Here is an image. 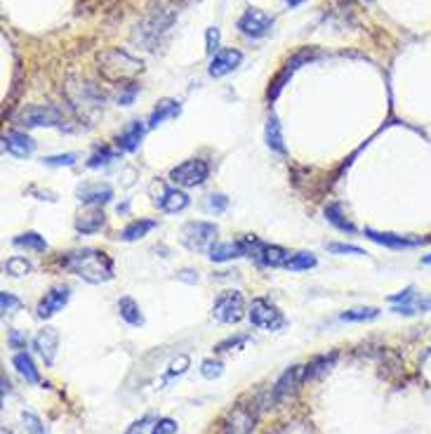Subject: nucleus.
<instances>
[{
  "label": "nucleus",
  "mask_w": 431,
  "mask_h": 434,
  "mask_svg": "<svg viewBox=\"0 0 431 434\" xmlns=\"http://www.w3.org/2000/svg\"><path fill=\"white\" fill-rule=\"evenodd\" d=\"M64 265L69 267L74 274H78L87 283H106L113 278V262L104 251H94V248H83V251L69 253L64 258Z\"/></svg>",
  "instance_id": "1"
},
{
  "label": "nucleus",
  "mask_w": 431,
  "mask_h": 434,
  "mask_svg": "<svg viewBox=\"0 0 431 434\" xmlns=\"http://www.w3.org/2000/svg\"><path fill=\"white\" fill-rule=\"evenodd\" d=\"M172 24H175V12L160 8L153 10L151 15H146L144 19L135 26L133 40L137 45H142L144 50H155L163 40V35L170 33Z\"/></svg>",
  "instance_id": "2"
},
{
  "label": "nucleus",
  "mask_w": 431,
  "mask_h": 434,
  "mask_svg": "<svg viewBox=\"0 0 431 434\" xmlns=\"http://www.w3.org/2000/svg\"><path fill=\"white\" fill-rule=\"evenodd\" d=\"M142 69H144V64L140 59L128 55L125 50H118V47L99 55V71H101V76L109 81H128V78H133L135 74H140Z\"/></svg>",
  "instance_id": "3"
},
{
  "label": "nucleus",
  "mask_w": 431,
  "mask_h": 434,
  "mask_svg": "<svg viewBox=\"0 0 431 434\" xmlns=\"http://www.w3.org/2000/svg\"><path fill=\"white\" fill-rule=\"evenodd\" d=\"M248 317H250V324L264 331H280L285 326L283 312H280L276 305H271L269 300H264V297H255V300L250 302Z\"/></svg>",
  "instance_id": "4"
},
{
  "label": "nucleus",
  "mask_w": 431,
  "mask_h": 434,
  "mask_svg": "<svg viewBox=\"0 0 431 434\" xmlns=\"http://www.w3.org/2000/svg\"><path fill=\"white\" fill-rule=\"evenodd\" d=\"M19 123L26 128H64V114L57 106L33 104L19 114Z\"/></svg>",
  "instance_id": "5"
},
{
  "label": "nucleus",
  "mask_w": 431,
  "mask_h": 434,
  "mask_svg": "<svg viewBox=\"0 0 431 434\" xmlns=\"http://www.w3.org/2000/svg\"><path fill=\"white\" fill-rule=\"evenodd\" d=\"M212 317L219 324H238L245 317V300L238 290H224L212 305Z\"/></svg>",
  "instance_id": "6"
},
{
  "label": "nucleus",
  "mask_w": 431,
  "mask_h": 434,
  "mask_svg": "<svg viewBox=\"0 0 431 434\" xmlns=\"http://www.w3.org/2000/svg\"><path fill=\"white\" fill-rule=\"evenodd\" d=\"M210 175V165L201 158H191L179 163L177 168L170 170V180L177 184V187H198L208 180Z\"/></svg>",
  "instance_id": "7"
},
{
  "label": "nucleus",
  "mask_w": 431,
  "mask_h": 434,
  "mask_svg": "<svg viewBox=\"0 0 431 434\" xmlns=\"http://www.w3.org/2000/svg\"><path fill=\"white\" fill-rule=\"evenodd\" d=\"M257 408L253 403H236L224 420V434H253L257 427Z\"/></svg>",
  "instance_id": "8"
},
{
  "label": "nucleus",
  "mask_w": 431,
  "mask_h": 434,
  "mask_svg": "<svg viewBox=\"0 0 431 434\" xmlns=\"http://www.w3.org/2000/svg\"><path fill=\"white\" fill-rule=\"evenodd\" d=\"M217 224L212 222H189L182 229V236L191 251H210V246L217 241Z\"/></svg>",
  "instance_id": "9"
},
{
  "label": "nucleus",
  "mask_w": 431,
  "mask_h": 434,
  "mask_svg": "<svg viewBox=\"0 0 431 434\" xmlns=\"http://www.w3.org/2000/svg\"><path fill=\"white\" fill-rule=\"evenodd\" d=\"M316 57H319V52H316V50H299V52H295V55H292L290 59H287L285 67L278 71V76L271 81V85H269V92H267L269 102L278 99V94H280V90H283V87H285V83L290 81V76L295 74V71H297L299 67H302V64H307V62H311V59H316Z\"/></svg>",
  "instance_id": "10"
},
{
  "label": "nucleus",
  "mask_w": 431,
  "mask_h": 434,
  "mask_svg": "<svg viewBox=\"0 0 431 434\" xmlns=\"http://www.w3.org/2000/svg\"><path fill=\"white\" fill-rule=\"evenodd\" d=\"M236 26H238V31H241L243 35H248V38H264V35L271 31L273 19L267 15L264 10L248 8L241 17H238Z\"/></svg>",
  "instance_id": "11"
},
{
  "label": "nucleus",
  "mask_w": 431,
  "mask_h": 434,
  "mask_svg": "<svg viewBox=\"0 0 431 434\" xmlns=\"http://www.w3.org/2000/svg\"><path fill=\"white\" fill-rule=\"evenodd\" d=\"M307 383V366H290L287 371L276 380V385L271 387V394H269V401L278 403L280 399H285L287 394H292L299 385Z\"/></svg>",
  "instance_id": "12"
},
{
  "label": "nucleus",
  "mask_w": 431,
  "mask_h": 434,
  "mask_svg": "<svg viewBox=\"0 0 431 434\" xmlns=\"http://www.w3.org/2000/svg\"><path fill=\"white\" fill-rule=\"evenodd\" d=\"M69 297H71L69 286H55V288H50L45 293L43 300L38 302V309H35L38 319H50V317H55L57 312H62V309L67 307Z\"/></svg>",
  "instance_id": "13"
},
{
  "label": "nucleus",
  "mask_w": 431,
  "mask_h": 434,
  "mask_svg": "<svg viewBox=\"0 0 431 434\" xmlns=\"http://www.w3.org/2000/svg\"><path fill=\"white\" fill-rule=\"evenodd\" d=\"M243 62V52L241 50H219L217 55L210 59V67H208V74L212 78H221V76L231 74L238 64Z\"/></svg>",
  "instance_id": "14"
},
{
  "label": "nucleus",
  "mask_w": 431,
  "mask_h": 434,
  "mask_svg": "<svg viewBox=\"0 0 431 434\" xmlns=\"http://www.w3.org/2000/svg\"><path fill=\"white\" fill-rule=\"evenodd\" d=\"M3 147H5V151L12 153L15 158H28V156H33V151H35V142L28 137L26 133H19V130H12V133L5 135Z\"/></svg>",
  "instance_id": "15"
},
{
  "label": "nucleus",
  "mask_w": 431,
  "mask_h": 434,
  "mask_svg": "<svg viewBox=\"0 0 431 434\" xmlns=\"http://www.w3.org/2000/svg\"><path fill=\"white\" fill-rule=\"evenodd\" d=\"M57 344H59V333L57 328H43L38 335L33 337V347L38 349V354L43 356V361L47 366L55 364V356H57Z\"/></svg>",
  "instance_id": "16"
},
{
  "label": "nucleus",
  "mask_w": 431,
  "mask_h": 434,
  "mask_svg": "<svg viewBox=\"0 0 431 434\" xmlns=\"http://www.w3.org/2000/svg\"><path fill=\"white\" fill-rule=\"evenodd\" d=\"M78 199L83 201V203L87 206H106L109 201L113 199V189L109 184H83V187H78Z\"/></svg>",
  "instance_id": "17"
},
{
  "label": "nucleus",
  "mask_w": 431,
  "mask_h": 434,
  "mask_svg": "<svg viewBox=\"0 0 431 434\" xmlns=\"http://www.w3.org/2000/svg\"><path fill=\"white\" fill-rule=\"evenodd\" d=\"M365 236L370 241L380 243L384 248H394V251H400V248H415L420 246L422 239H405V236H396V234H389V231H375V229H365Z\"/></svg>",
  "instance_id": "18"
},
{
  "label": "nucleus",
  "mask_w": 431,
  "mask_h": 434,
  "mask_svg": "<svg viewBox=\"0 0 431 434\" xmlns=\"http://www.w3.org/2000/svg\"><path fill=\"white\" fill-rule=\"evenodd\" d=\"M146 128L149 126H144L142 121H133L121 135H118V140H116L118 149H121V151H137L140 144H142V140H144V133H146Z\"/></svg>",
  "instance_id": "19"
},
{
  "label": "nucleus",
  "mask_w": 431,
  "mask_h": 434,
  "mask_svg": "<svg viewBox=\"0 0 431 434\" xmlns=\"http://www.w3.org/2000/svg\"><path fill=\"white\" fill-rule=\"evenodd\" d=\"M243 255H245V248L241 241L214 243V246H210V251H208V258H210L212 262H229V260L243 258Z\"/></svg>",
  "instance_id": "20"
},
{
  "label": "nucleus",
  "mask_w": 431,
  "mask_h": 434,
  "mask_svg": "<svg viewBox=\"0 0 431 434\" xmlns=\"http://www.w3.org/2000/svg\"><path fill=\"white\" fill-rule=\"evenodd\" d=\"M155 206L165 212H182L189 206V196L182 189H165L160 199H155Z\"/></svg>",
  "instance_id": "21"
},
{
  "label": "nucleus",
  "mask_w": 431,
  "mask_h": 434,
  "mask_svg": "<svg viewBox=\"0 0 431 434\" xmlns=\"http://www.w3.org/2000/svg\"><path fill=\"white\" fill-rule=\"evenodd\" d=\"M292 253H287L285 248L280 246H269V243H262V248L257 251L255 258L260 260L264 267H285L287 260H290Z\"/></svg>",
  "instance_id": "22"
},
{
  "label": "nucleus",
  "mask_w": 431,
  "mask_h": 434,
  "mask_svg": "<svg viewBox=\"0 0 431 434\" xmlns=\"http://www.w3.org/2000/svg\"><path fill=\"white\" fill-rule=\"evenodd\" d=\"M179 114H182V104L175 102V99H160L158 106L149 116V128H158L167 118H177Z\"/></svg>",
  "instance_id": "23"
},
{
  "label": "nucleus",
  "mask_w": 431,
  "mask_h": 434,
  "mask_svg": "<svg viewBox=\"0 0 431 434\" xmlns=\"http://www.w3.org/2000/svg\"><path fill=\"white\" fill-rule=\"evenodd\" d=\"M12 364H15V368L19 371V376L26 380V383H31V385L40 383V373H38V368H35L28 352H17L15 356H12Z\"/></svg>",
  "instance_id": "24"
},
{
  "label": "nucleus",
  "mask_w": 431,
  "mask_h": 434,
  "mask_svg": "<svg viewBox=\"0 0 431 434\" xmlns=\"http://www.w3.org/2000/svg\"><path fill=\"white\" fill-rule=\"evenodd\" d=\"M394 312L400 314V317H417V314L431 312V295H420V293H417L410 302H403V305H394Z\"/></svg>",
  "instance_id": "25"
},
{
  "label": "nucleus",
  "mask_w": 431,
  "mask_h": 434,
  "mask_svg": "<svg viewBox=\"0 0 431 434\" xmlns=\"http://www.w3.org/2000/svg\"><path fill=\"white\" fill-rule=\"evenodd\" d=\"M106 224V217L101 210H90L85 215L76 219V231L78 234H97V231Z\"/></svg>",
  "instance_id": "26"
},
{
  "label": "nucleus",
  "mask_w": 431,
  "mask_h": 434,
  "mask_svg": "<svg viewBox=\"0 0 431 434\" xmlns=\"http://www.w3.org/2000/svg\"><path fill=\"white\" fill-rule=\"evenodd\" d=\"M264 140L271 151L276 153H285V142H283V133H280V123L276 116H269L267 128H264Z\"/></svg>",
  "instance_id": "27"
},
{
  "label": "nucleus",
  "mask_w": 431,
  "mask_h": 434,
  "mask_svg": "<svg viewBox=\"0 0 431 434\" xmlns=\"http://www.w3.org/2000/svg\"><path fill=\"white\" fill-rule=\"evenodd\" d=\"M118 312H121V319L128 321L130 326H144V314L133 297H121L118 300Z\"/></svg>",
  "instance_id": "28"
},
{
  "label": "nucleus",
  "mask_w": 431,
  "mask_h": 434,
  "mask_svg": "<svg viewBox=\"0 0 431 434\" xmlns=\"http://www.w3.org/2000/svg\"><path fill=\"white\" fill-rule=\"evenodd\" d=\"M151 229H155V219H135V222H130L128 227L121 231V239L123 241H140Z\"/></svg>",
  "instance_id": "29"
},
{
  "label": "nucleus",
  "mask_w": 431,
  "mask_h": 434,
  "mask_svg": "<svg viewBox=\"0 0 431 434\" xmlns=\"http://www.w3.org/2000/svg\"><path fill=\"white\" fill-rule=\"evenodd\" d=\"M335 361H337V352H330V354H321V356H316V359H314V361H309V366H307V380L321 378L323 373H328V371H330Z\"/></svg>",
  "instance_id": "30"
},
{
  "label": "nucleus",
  "mask_w": 431,
  "mask_h": 434,
  "mask_svg": "<svg viewBox=\"0 0 431 434\" xmlns=\"http://www.w3.org/2000/svg\"><path fill=\"white\" fill-rule=\"evenodd\" d=\"M12 243H15L17 248H28V251H35V253L47 251V241L40 234H35V231H26V234L15 236Z\"/></svg>",
  "instance_id": "31"
},
{
  "label": "nucleus",
  "mask_w": 431,
  "mask_h": 434,
  "mask_svg": "<svg viewBox=\"0 0 431 434\" xmlns=\"http://www.w3.org/2000/svg\"><path fill=\"white\" fill-rule=\"evenodd\" d=\"M326 217H328V222L335 224V227H337L339 231H349V234H354V231H356L354 224H351L349 219L344 217L342 206H339V203H330V206H328L326 208Z\"/></svg>",
  "instance_id": "32"
},
{
  "label": "nucleus",
  "mask_w": 431,
  "mask_h": 434,
  "mask_svg": "<svg viewBox=\"0 0 431 434\" xmlns=\"http://www.w3.org/2000/svg\"><path fill=\"white\" fill-rule=\"evenodd\" d=\"M5 272H8L10 276H26L33 272V265L28 262L26 258H19V255H15V258H10L8 262H5Z\"/></svg>",
  "instance_id": "33"
},
{
  "label": "nucleus",
  "mask_w": 431,
  "mask_h": 434,
  "mask_svg": "<svg viewBox=\"0 0 431 434\" xmlns=\"http://www.w3.org/2000/svg\"><path fill=\"white\" fill-rule=\"evenodd\" d=\"M377 317H380V309L377 307H356V309H349V312L339 314L342 321H373Z\"/></svg>",
  "instance_id": "34"
},
{
  "label": "nucleus",
  "mask_w": 431,
  "mask_h": 434,
  "mask_svg": "<svg viewBox=\"0 0 431 434\" xmlns=\"http://www.w3.org/2000/svg\"><path fill=\"white\" fill-rule=\"evenodd\" d=\"M311 267H316V258L311 253H295L290 255V260H287L285 269L290 272H302V269H311Z\"/></svg>",
  "instance_id": "35"
},
{
  "label": "nucleus",
  "mask_w": 431,
  "mask_h": 434,
  "mask_svg": "<svg viewBox=\"0 0 431 434\" xmlns=\"http://www.w3.org/2000/svg\"><path fill=\"white\" fill-rule=\"evenodd\" d=\"M111 160H116V151H111L109 147L99 149L97 153H92L87 160V168H101V165H109Z\"/></svg>",
  "instance_id": "36"
},
{
  "label": "nucleus",
  "mask_w": 431,
  "mask_h": 434,
  "mask_svg": "<svg viewBox=\"0 0 431 434\" xmlns=\"http://www.w3.org/2000/svg\"><path fill=\"white\" fill-rule=\"evenodd\" d=\"M189 356L187 354H179L175 361L170 364V368H167V373H165V383H170L172 378H177V376H182V373H187V368H189Z\"/></svg>",
  "instance_id": "37"
},
{
  "label": "nucleus",
  "mask_w": 431,
  "mask_h": 434,
  "mask_svg": "<svg viewBox=\"0 0 431 434\" xmlns=\"http://www.w3.org/2000/svg\"><path fill=\"white\" fill-rule=\"evenodd\" d=\"M201 373H203V378L214 380V378H219L221 373H224V364L217 361V359H205L201 364Z\"/></svg>",
  "instance_id": "38"
},
{
  "label": "nucleus",
  "mask_w": 431,
  "mask_h": 434,
  "mask_svg": "<svg viewBox=\"0 0 431 434\" xmlns=\"http://www.w3.org/2000/svg\"><path fill=\"white\" fill-rule=\"evenodd\" d=\"M19 307H22L19 297H15L12 293H8V290H3V293H0V312H3V314H12V312H17Z\"/></svg>",
  "instance_id": "39"
},
{
  "label": "nucleus",
  "mask_w": 431,
  "mask_h": 434,
  "mask_svg": "<svg viewBox=\"0 0 431 434\" xmlns=\"http://www.w3.org/2000/svg\"><path fill=\"white\" fill-rule=\"evenodd\" d=\"M205 50H208V55H217L219 52V28L217 26H210L205 31Z\"/></svg>",
  "instance_id": "40"
},
{
  "label": "nucleus",
  "mask_w": 431,
  "mask_h": 434,
  "mask_svg": "<svg viewBox=\"0 0 431 434\" xmlns=\"http://www.w3.org/2000/svg\"><path fill=\"white\" fill-rule=\"evenodd\" d=\"M76 163V153H59V156H47L45 158V165H50V168H62V165H71Z\"/></svg>",
  "instance_id": "41"
},
{
  "label": "nucleus",
  "mask_w": 431,
  "mask_h": 434,
  "mask_svg": "<svg viewBox=\"0 0 431 434\" xmlns=\"http://www.w3.org/2000/svg\"><path fill=\"white\" fill-rule=\"evenodd\" d=\"M22 418H24V423H26V427H28V434H45L43 423H40V418H38V415H35V413L24 411V413H22Z\"/></svg>",
  "instance_id": "42"
},
{
  "label": "nucleus",
  "mask_w": 431,
  "mask_h": 434,
  "mask_svg": "<svg viewBox=\"0 0 431 434\" xmlns=\"http://www.w3.org/2000/svg\"><path fill=\"white\" fill-rule=\"evenodd\" d=\"M151 434H177V423L172 418L155 420V425L151 427Z\"/></svg>",
  "instance_id": "43"
},
{
  "label": "nucleus",
  "mask_w": 431,
  "mask_h": 434,
  "mask_svg": "<svg viewBox=\"0 0 431 434\" xmlns=\"http://www.w3.org/2000/svg\"><path fill=\"white\" fill-rule=\"evenodd\" d=\"M250 342V337L248 335H238V337H226L224 342H219L217 347H214V352H226L229 347H243V344H248Z\"/></svg>",
  "instance_id": "44"
},
{
  "label": "nucleus",
  "mask_w": 431,
  "mask_h": 434,
  "mask_svg": "<svg viewBox=\"0 0 431 434\" xmlns=\"http://www.w3.org/2000/svg\"><path fill=\"white\" fill-rule=\"evenodd\" d=\"M330 253H344V255H365L358 246H349V243H328Z\"/></svg>",
  "instance_id": "45"
},
{
  "label": "nucleus",
  "mask_w": 431,
  "mask_h": 434,
  "mask_svg": "<svg viewBox=\"0 0 431 434\" xmlns=\"http://www.w3.org/2000/svg\"><path fill=\"white\" fill-rule=\"evenodd\" d=\"M415 295H417L415 286H408V288L400 290V293H396V295H389V302H391V305H403V302H410Z\"/></svg>",
  "instance_id": "46"
},
{
  "label": "nucleus",
  "mask_w": 431,
  "mask_h": 434,
  "mask_svg": "<svg viewBox=\"0 0 431 434\" xmlns=\"http://www.w3.org/2000/svg\"><path fill=\"white\" fill-rule=\"evenodd\" d=\"M226 206H229V199H226L224 194H212L210 201H208V208L214 210V212H224Z\"/></svg>",
  "instance_id": "47"
},
{
  "label": "nucleus",
  "mask_w": 431,
  "mask_h": 434,
  "mask_svg": "<svg viewBox=\"0 0 431 434\" xmlns=\"http://www.w3.org/2000/svg\"><path fill=\"white\" fill-rule=\"evenodd\" d=\"M151 420H153V415H151V413L142 415L140 420H135V423H133V427H130V430L125 432V434H142L144 430H146V425L151 423Z\"/></svg>",
  "instance_id": "48"
},
{
  "label": "nucleus",
  "mask_w": 431,
  "mask_h": 434,
  "mask_svg": "<svg viewBox=\"0 0 431 434\" xmlns=\"http://www.w3.org/2000/svg\"><path fill=\"white\" fill-rule=\"evenodd\" d=\"M137 92H140V87H137L135 83H130V85L125 87V92H118V104H125V106H128V104L135 99V94H137Z\"/></svg>",
  "instance_id": "49"
},
{
  "label": "nucleus",
  "mask_w": 431,
  "mask_h": 434,
  "mask_svg": "<svg viewBox=\"0 0 431 434\" xmlns=\"http://www.w3.org/2000/svg\"><path fill=\"white\" fill-rule=\"evenodd\" d=\"M8 342H10V347L12 349H26V335H22V333H17V331H12L10 335H8Z\"/></svg>",
  "instance_id": "50"
},
{
  "label": "nucleus",
  "mask_w": 431,
  "mask_h": 434,
  "mask_svg": "<svg viewBox=\"0 0 431 434\" xmlns=\"http://www.w3.org/2000/svg\"><path fill=\"white\" fill-rule=\"evenodd\" d=\"M177 278H182V281H189V283H196V281H198V276H194V272H189V269H182V272H179Z\"/></svg>",
  "instance_id": "51"
},
{
  "label": "nucleus",
  "mask_w": 431,
  "mask_h": 434,
  "mask_svg": "<svg viewBox=\"0 0 431 434\" xmlns=\"http://www.w3.org/2000/svg\"><path fill=\"white\" fill-rule=\"evenodd\" d=\"M304 0H285V5L287 8H299V5H302Z\"/></svg>",
  "instance_id": "52"
},
{
  "label": "nucleus",
  "mask_w": 431,
  "mask_h": 434,
  "mask_svg": "<svg viewBox=\"0 0 431 434\" xmlns=\"http://www.w3.org/2000/svg\"><path fill=\"white\" fill-rule=\"evenodd\" d=\"M422 265H431V255H427V258H422Z\"/></svg>",
  "instance_id": "53"
}]
</instances>
